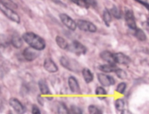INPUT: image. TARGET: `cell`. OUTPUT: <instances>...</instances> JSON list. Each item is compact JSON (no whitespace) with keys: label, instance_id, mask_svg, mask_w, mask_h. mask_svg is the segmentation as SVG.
Returning a JSON list of instances; mask_svg holds the SVG:
<instances>
[{"label":"cell","instance_id":"cell-1","mask_svg":"<svg viewBox=\"0 0 149 114\" xmlns=\"http://www.w3.org/2000/svg\"><path fill=\"white\" fill-rule=\"evenodd\" d=\"M22 37L30 47L38 51L42 50L45 47L46 43L44 39L33 32H28L24 33Z\"/></svg>","mask_w":149,"mask_h":114},{"label":"cell","instance_id":"cell-2","mask_svg":"<svg viewBox=\"0 0 149 114\" xmlns=\"http://www.w3.org/2000/svg\"><path fill=\"white\" fill-rule=\"evenodd\" d=\"M0 8L2 13L8 18L18 24L20 22V18L15 11L0 2Z\"/></svg>","mask_w":149,"mask_h":114},{"label":"cell","instance_id":"cell-3","mask_svg":"<svg viewBox=\"0 0 149 114\" xmlns=\"http://www.w3.org/2000/svg\"><path fill=\"white\" fill-rule=\"evenodd\" d=\"M97 79L102 86L108 87L114 85L115 81L113 77L103 73H98L97 74Z\"/></svg>","mask_w":149,"mask_h":114},{"label":"cell","instance_id":"cell-4","mask_svg":"<svg viewBox=\"0 0 149 114\" xmlns=\"http://www.w3.org/2000/svg\"><path fill=\"white\" fill-rule=\"evenodd\" d=\"M76 24L79 29L81 31L94 33L97 30L96 26L90 21L79 19L77 21Z\"/></svg>","mask_w":149,"mask_h":114},{"label":"cell","instance_id":"cell-5","mask_svg":"<svg viewBox=\"0 0 149 114\" xmlns=\"http://www.w3.org/2000/svg\"><path fill=\"white\" fill-rule=\"evenodd\" d=\"M69 50L78 55L84 54L87 51L86 47L78 41H74L68 46Z\"/></svg>","mask_w":149,"mask_h":114},{"label":"cell","instance_id":"cell-6","mask_svg":"<svg viewBox=\"0 0 149 114\" xmlns=\"http://www.w3.org/2000/svg\"><path fill=\"white\" fill-rule=\"evenodd\" d=\"M39 51L31 47L25 48L23 51L22 55L25 60L31 61L36 59L40 55Z\"/></svg>","mask_w":149,"mask_h":114},{"label":"cell","instance_id":"cell-7","mask_svg":"<svg viewBox=\"0 0 149 114\" xmlns=\"http://www.w3.org/2000/svg\"><path fill=\"white\" fill-rule=\"evenodd\" d=\"M9 104L18 114H23L26 111V108L21 102L17 99L12 97L9 101Z\"/></svg>","mask_w":149,"mask_h":114},{"label":"cell","instance_id":"cell-8","mask_svg":"<svg viewBox=\"0 0 149 114\" xmlns=\"http://www.w3.org/2000/svg\"><path fill=\"white\" fill-rule=\"evenodd\" d=\"M59 17L62 22L68 28L73 31L75 30L77 24L70 17L66 14L61 13Z\"/></svg>","mask_w":149,"mask_h":114},{"label":"cell","instance_id":"cell-9","mask_svg":"<svg viewBox=\"0 0 149 114\" xmlns=\"http://www.w3.org/2000/svg\"><path fill=\"white\" fill-rule=\"evenodd\" d=\"M68 86L70 91L73 93L78 94L80 92V87L79 82L74 76H70L68 79Z\"/></svg>","mask_w":149,"mask_h":114},{"label":"cell","instance_id":"cell-10","mask_svg":"<svg viewBox=\"0 0 149 114\" xmlns=\"http://www.w3.org/2000/svg\"><path fill=\"white\" fill-rule=\"evenodd\" d=\"M125 18L128 26L131 29L136 30V25L132 11L130 9L125 10Z\"/></svg>","mask_w":149,"mask_h":114},{"label":"cell","instance_id":"cell-11","mask_svg":"<svg viewBox=\"0 0 149 114\" xmlns=\"http://www.w3.org/2000/svg\"><path fill=\"white\" fill-rule=\"evenodd\" d=\"M113 59L115 63L126 65L130 62V59L127 56L121 52L113 53Z\"/></svg>","mask_w":149,"mask_h":114},{"label":"cell","instance_id":"cell-12","mask_svg":"<svg viewBox=\"0 0 149 114\" xmlns=\"http://www.w3.org/2000/svg\"><path fill=\"white\" fill-rule=\"evenodd\" d=\"M60 62L62 66L68 70L73 72H77L79 71L78 67L75 65L74 64L64 56L61 57Z\"/></svg>","mask_w":149,"mask_h":114},{"label":"cell","instance_id":"cell-13","mask_svg":"<svg viewBox=\"0 0 149 114\" xmlns=\"http://www.w3.org/2000/svg\"><path fill=\"white\" fill-rule=\"evenodd\" d=\"M44 69L50 73L56 72L58 70V67L54 62L50 58H47L44 60L43 63Z\"/></svg>","mask_w":149,"mask_h":114},{"label":"cell","instance_id":"cell-14","mask_svg":"<svg viewBox=\"0 0 149 114\" xmlns=\"http://www.w3.org/2000/svg\"><path fill=\"white\" fill-rule=\"evenodd\" d=\"M118 68L116 64L110 63L101 65L98 67L100 71L105 74L114 72Z\"/></svg>","mask_w":149,"mask_h":114},{"label":"cell","instance_id":"cell-15","mask_svg":"<svg viewBox=\"0 0 149 114\" xmlns=\"http://www.w3.org/2000/svg\"><path fill=\"white\" fill-rule=\"evenodd\" d=\"M81 74L85 82L89 83L93 81L94 76L91 71L86 67L84 68L81 70Z\"/></svg>","mask_w":149,"mask_h":114},{"label":"cell","instance_id":"cell-16","mask_svg":"<svg viewBox=\"0 0 149 114\" xmlns=\"http://www.w3.org/2000/svg\"><path fill=\"white\" fill-rule=\"evenodd\" d=\"M113 53L111 52L105 50L101 52L100 56L101 58L108 63L115 64L113 59Z\"/></svg>","mask_w":149,"mask_h":114},{"label":"cell","instance_id":"cell-17","mask_svg":"<svg viewBox=\"0 0 149 114\" xmlns=\"http://www.w3.org/2000/svg\"><path fill=\"white\" fill-rule=\"evenodd\" d=\"M11 42L13 46L15 48L19 49L23 44L22 40L20 36L17 33H15L12 35Z\"/></svg>","mask_w":149,"mask_h":114},{"label":"cell","instance_id":"cell-18","mask_svg":"<svg viewBox=\"0 0 149 114\" xmlns=\"http://www.w3.org/2000/svg\"><path fill=\"white\" fill-rule=\"evenodd\" d=\"M38 86L39 90L42 94L49 95L51 94L47 85L44 80H39L38 82Z\"/></svg>","mask_w":149,"mask_h":114},{"label":"cell","instance_id":"cell-19","mask_svg":"<svg viewBox=\"0 0 149 114\" xmlns=\"http://www.w3.org/2000/svg\"><path fill=\"white\" fill-rule=\"evenodd\" d=\"M56 42L58 46L63 49L68 48V45L67 41L63 37L57 36L55 38Z\"/></svg>","mask_w":149,"mask_h":114},{"label":"cell","instance_id":"cell-20","mask_svg":"<svg viewBox=\"0 0 149 114\" xmlns=\"http://www.w3.org/2000/svg\"><path fill=\"white\" fill-rule=\"evenodd\" d=\"M95 93L96 95L100 96L98 98L101 100L105 99L106 97L103 96H105L107 94L106 90L104 87L102 86L97 87L95 90Z\"/></svg>","mask_w":149,"mask_h":114},{"label":"cell","instance_id":"cell-21","mask_svg":"<svg viewBox=\"0 0 149 114\" xmlns=\"http://www.w3.org/2000/svg\"><path fill=\"white\" fill-rule=\"evenodd\" d=\"M103 18L106 25L107 26H109L111 21V17L110 13L107 8H105L103 11Z\"/></svg>","mask_w":149,"mask_h":114},{"label":"cell","instance_id":"cell-22","mask_svg":"<svg viewBox=\"0 0 149 114\" xmlns=\"http://www.w3.org/2000/svg\"><path fill=\"white\" fill-rule=\"evenodd\" d=\"M57 111L59 114H70V109L63 102H60L58 104Z\"/></svg>","mask_w":149,"mask_h":114},{"label":"cell","instance_id":"cell-23","mask_svg":"<svg viewBox=\"0 0 149 114\" xmlns=\"http://www.w3.org/2000/svg\"><path fill=\"white\" fill-rule=\"evenodd\" d=\"M88 110L89 114H103L102 110L95 105L91 104L89 106Z\"/></svg>","mask_w":149,"mask_h":114},{"label":"cell","instance_id":"cell-24","mask_svg":"<svg viewBox=\"0 0 149 114\" xmlns=\"http://www.w3.org/2000/svg\"><path fill=\"white\" fill-rule=\"evenodd\" d=\"M135 36L141 41L145 40L146 39V36L144 32L140 28L136 29L134 33Z\"/></svg>","mask_w":149,"mask_h":114},{"label":"cell","instance_id":"cell-25","mask_svg":"<svg viewBox=\"0 0 149 114\" xmlns=\"http://www.w3.org/2000/svg\"><path fill=\"white\" fill-rule=\"evenodd\" d=\"M114 105L116 110L119 111H124L125 103L121 99H118L115 101Z\"/></svg>","mask_w":149,"mask_h":114},{"label":"cell","instance_id":"cell-26","mask_svg":"<svg viewBox=\"0 0 149 114\" xmlns=\"http://www.w3.org/2000/svg\"><path fill=\"white\" fill-rule=\"evenodd\" d=\"M114 72L117 76L120 79H123L127 77V74L126 72L120 68L118 67Z\"/></svg>","mask_w":149,"mask_h":114},{"label":"cell","instance_id":"cell-27","mask_svg":"<svg viewBox=\"0 0 149 114\" xmlns=\"http://www.w3.org/2000/svg\"><path fill=\"white\" fill-rule=\"evenodd\" d=\"M126 88V84L125 82H121L117 85L116 90L118 93L123 94L125 91Z\"/></svg>","mask_w":149,"mask_h":114},{"label":"cell","instance_id":"cell-28","mask_svg":"<svg viewBox=\"0 0 149 114\" xmlns=\"http://www.w3.org/2000/svg\"><path fill=\"white\" fill-rule=\"evenodd\" d=\"M111 13L113 16L117 19H120L121 17V14L120 10L115 6L112 7L111 10Z\"/></svg>","mask_w":149,"mask_h":114},{"label":"cell","instance_id":"cell-29","mask_svg":"<svg viewBox=\"0 0 149 114\" xmlns=\"http://www.w3.org/2000/svg\"><path fill=\"white\" fill-rule=\"evenodd\" d=\"M70 114H83L81 109L76 105L71 106H70Z\"/></svg>","mask_w":149,"mask_h":114},{"label":"cell","instance_id":"cell-30","mask_svg":"<svg viewBox=\"0 0 149 114\" xmlns=\"http://www.w3.org/2000/svg\"><path fill=\"white\" fill-rule=\"evenodd\" d=\"M0 2L10 8H16L17 7V5L11 1H1Z\"/></svg>","mask_w":149,"mask_h":114},{"label":"cell","instance_id":"cell-31","mask_svg":"<svg viewBox=\"0 0 149 114\" xmlns=\"http://www.w3.org/2000/svg\"><path fill=\"white\" fill-rule=\"evenodd\" d=\"M71 1L78 6L88 8L89 7L87 0H72Z\"/></svg>","mask_w":149,"mask_h":114},{"label":"cell","instance_id":"cell-32","mask_svg":"<svg viewBox=\"0 0 149 114\" xmlns=\"http://www.w3.org/2000/svg\"><path fill=\"white\" fill-rule=\"evenodd\" d=\"M4 35L1 36V45L3 47L7 46L9 44L8 39Z\"/></svg>","mask_w":149,"mask_h":114},{"label":"cell","instance_id":"cell-33","mask_svg":"<svg viewBox=\"0 0 149 114\" xmlns=\"http://www.w3.org/2000/svg\"><path fill=\"white\" fill-rule=\"evenodd\" d=\"M31 113L32 114H41L39 108L36 105H34L32 106Z\"/></svg>","mask_w":149,"mask_h":114},{"label":"cell","instance_id":"cell-34","mask_svg":"<svg viewBox=\"0 0 149 114\" xmlns=\"http://www.w3.org/2000/svg\"><path fill=\"white\" fill-rule=\"evenodd\" d=\"M136 1L142 4L149 11V3H148L141 0H136Z\"/></svg>","mask_w":149,"mask_h":114},{"label":"cell","instance_id":"cell-35","mask_svg":"<svg viewBox=\"0 0 149 114\" xmlns=\"http://www.w3.org/2000/svg\"><path fill=\"white\" fill-rule=\"evenodd\" d=\"M37 100L39 104L41 105H43L44 104V100L42 97L39 95L37 97Z\"/></svg>","mask_w":149,"mask_h":114},{"label":"cell","instance_id":"cell-36","mask_svg":"<svg viewBox=\"0 0 149 114\" xmlns=\"http://www.w3.org/2000/svg\"><path fill=\"white\" fill-rule=\"evenodd\" d=\"M147 23L148 25L149 26V18H148L147 19Z\"/></svg>","mask_w":149,"mask_h":114}]
</instances>
